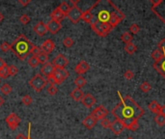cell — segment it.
Here are the masks:
<instances>
[{"label":"cell","instance_id":"6da1fadb","mask_svg":"<svg viewBox=\"0 0 165 139\" xmlns=\"http://www.w3.org/2000/svg\"><path fill=\"white\" fill-rule=\"evenodd\" d=\"M118 96L121 101L112 109V115L117 120L122 121L127 129L133 131H137L139 127L138 120L144 115L145 110L129 95L123 97L118 92Z\"/></svg>","mask_w":165,"mask_h":139},{"label":"cell","instance_id":"7a4b0ae2","mask_svg":"<svg viewBox=\"0 0 165 139\" xmlns=\"http://www.w3.org/2000/svg\"><path fill=\"white\" fill-rule=\"evenodd\" d=\"M89 11L93 16L91 23L109 24L112 28H115L126 18L123 12L110 0H98L89 8Z\"/></svg>","mask_w":165,"mask_h":139},{"label":"cell","instance_id":"3957f363","mask_svg":"<svg viewBox=\"0 0 165 139\" xmlns=\"http://www.w3.org/2000/svg\"><path fill=\"white\" fill-rule=\"evenodd\" d=\"M34 45L35 44H33L24 35L21 34L11 44V50H13L20 60H25L31 53Z\"/></svg>","mask_w":165,"mask_h":139},{"label":"cell","instance_id":"277c9868","mask_svg":"<svg viewBox=\"0 0 165 139\" xmlns=\"http://www.w3.org/2000/svg\"><path fill=\"white\" fill-rule=\"evenodd\" d=\"M29 84L36 92H41L48 84V79L42 77L41 75H36L34 77H32L30 79Z\"/></svg>","mask_w":165,"mask_h":139},{"label":"cell","instance_id":"5b68a950","mask_svg":"<svg viewBox=\"0 0 165 139\" xmlns=\"http://www.w3.org/2000/svg\"><path fill=\"white\" fill-rule=\"evenodd\" d=\"M52 76L54 77L56 84H61V83H63L64 81L69 77V73L66 71L65 69L55 68V71H54Z\"/></svg>","mask_w":165,"mask_h":139},{"label":"cell","instance_id":"8992f818","mask_svg":"<svg viewBox=\"0 0 165 139\" xmlns=\"http://www.w3.org/2000/svg\"><path fill=\"white\" fill-rule=\"evenodd\" d=\"M67 17L69 18V19L72 22V23H78L82 17V12L80 10L79 7L74 6L71 9L70 13L67 15Z\"/></svg>","mask_w":165,"mask_h":139},{"label":"cell","instance_id":"52a82bcc","mask_svg":"<svg viewBox=\"0 0 165 139\" xmlns=\"http://www.w3.org/2000/svg\"><path fill=\"white\" fill-rule=\"evenodd\" d=\"M8 126L10 127L12 131H15L17 127L18 126V125L20 124V118L16 114V113H11L8 117L5 119Z\"/></svg>","mask_w":165,"mask_h":139},{"label":"cell","instance_id":"ba28073f","mask_svg":"<svg viewBox=\"0 0 165 139\" xmlns=\"http://www.w3.org/2000/svg\"><path fill=\"white\" fill-rule=\"evenodd\" d=\"M93 117L97 120V121H102V119L106 118V116L108 115V110L103 106H100L97 108H95L91 114Z\"/></svg>","mask_w":165,"mask_h":139},{"label":"cell","instance_id":"9c48e42d","mask_svg":"<svg viewBox=\"0 0 165 139\" xmlns=\"http://www.w3.org/2000/svg\"><path fill=\"white\" fill-rule=\"evenodd\" d=\"M68 64H69V60L63 54H59L57 57H55L52 61V65L55 68H58V69H65V67Z\"/></svg>","mask_w":165,"mask_h":139},{"label":"cell","instance_id":"30bf717a","mask_svg":"<svg viewBox=\"0 0 165 139\" xmlns=\"http://www.w3.org/2000/svg\"><path fill=\"white\" fill-rule=\"evenodd\" d=\"M110 129H111L112 132L116 135H120L122 133V131H124L125 129V125L123 124L122 121L120 120H115L114 122L111 123V126H110Z\"/></svg>","mask_w":165,"mask_h":139},{"label":"cell","instance_id":"8fae6325","mask_svg":"<svg viewBox=\"0 0 165 139\" xmlns=\"http://www.w3.org/2000/svg\"><path fill=\"white\" fill-rule=\"evenodd\" d=\"M90 70V66L89 64H88L86 61H80L78 65L75 66L74 68V72L76 74H78V75H83V74H86L88 71Z\"/></svg>","mask_w":165,"mask_h":139},{"label":"cell","instance_id":"7c38bea8","mask_svg":"<svg viewBox=\"0 0 165 139\" xmlns=\"http://www.w3.org/2000/svg\"><path fill=\"white\" fill-rule=\"evenodd\" d=\"M47 27H48V31H49L52 35H55V34H57L58 31L61 29L62 25L60 22H57V21L51 19L50 21L48 22Z\"/></svg>","mask_w":165,"mask_h":139},{"label":"cell","instance_id":"4fadbf2b","mask_svg":"<svg viewBox=\"0 0 165 139\" xmlns=\"http://www.w3.org/2000/svg\"><path fill=\"white\" fill-rule=\"evenodd\" d=\"M54 71H55V67L52 65V63H49V62L45 65H42V67L41 68V73L47 77L51 76L53 75Z\"/></svg>","mask_w":165,"mask_h":139},{"label":"cell","instance_id":"5bb4252c","mask_svg":"<svg viewBox=\"0 0 165 139\" xmlns=\"http://www.w3.org/2000/svg\"><path fill=\"white\" fill-rule=\"evenodd\" d=\"M153 69H155L159 75H161L162 77L165 79V52H164L163 59L159 62H156L153 64Z\"/></svg>","mask_w":165,"mask_h":139},{"label":"cell","instance_id":"9a60e30c","mask_svg":"<svg viewBox=\"0 0 165 139\" xmlns=\"http://www.w3.org/2000/svg\"><path fill=\"white\" fill-rule=\"evenodd\" d=\"M54 48H55V44L51 40H49V39L46 40L45 42L42 43V44L41 45V49H42V52L43 53H47V54L52 52V50L54 49Z\"/></svg>","mask_w":165,"mask_h":139},{"label":"cell","instance_id":"2e32d148","mask_svg":"<svg viewBox=\"0 0 165 139\" xmlns=\"http://www.w3.org/2000/svg\"><path fill=\"white\" fill-rule=\"evenodd\" d=\"M34 31H35V33L37 35H39V36L42 37V36H45V35L47 34L48 27H47V25L45 24V23L40 21V22H38L37 24L34 26Z\"/></svg>","mask_w":165,"mask_h":139},{"label":"cell","instance_id":"e0dca14e","mask_svg":"<svg viewBox=\"0 0 165 139\" xmlns=\"http://www.w3.org/2000/svg\"><path fill=\"white\" fill-rule=\"evenodd\" d=\"M81 101H82L84 106H86L87 108H91L96 103V99L91 94H86V95H84V98L82 99Z\"/></svg>","mask_w":165,"mask_h":139},{"label":"cell","instance_id":"ac0fdd59","mask_svg":"<svg viewBox=\"0 0 165 139\" xmlns=\"http://www.w3.org/2000/svg\"><path fill=\"white\" fill-rule=\"evenodd\" d=\"M50 17H51V19H52V20H55V21H57V22H61V21L65 18V15L60 11L59 8L55 9V10L52 12V13L50 14Z\"/></svg>","mask_w":165,"mask_h":139},{"label":"cell","instance_id":"d6986e66","mask_svg":"<svg viewBox=\"0 0 165 139\" xmlns=\"http://www.w3.org/2000/svg\"><path fill=\"white\" fill-rule=\"evenodd\" d=\"M71 97L75 100V101H81L82 99L84 98V93L81 89L79 88H75L72 91L71 93Z\"/></svg>","mask_w":165,"mask_h":139},{"label":"cell","instance_id":"ffe728a7","mask_svg":"<svg viewBox=\"0 0 165 139\" xmlns=\"http://www.w3.org/2000/svg\"><path fill=\"white\" fill-rule=\"evenodd\" d=\"M96 124H97V120L93 117L92 115L87 116V117L83 120V125H84V126L87 127L88 130H92L96 126Z\"/></svg>","mask_w":165,"mask_h":139},{"label":"cell","instance_id":"44dd1931","mask_svg":"<svg viewBox=\"0 0 165 139\" xmlns=\"http://www.w3.org/2000/svg\"><path fill=\"white\" fill-rule=\"evenodd\" d=\"M152 59L155 60L156 62H159L163 59V57H164V52L160 49H157L152 51Z\"/></svg>","mask_w":165,"mask_h":139},{"label":"cell","instance_id":"7402d4cb","mask_svg":"<svg viewBox=\"0 0 165 139\" xmlns=\"http://www.w3.org/2000/svg\"><path fill=\"white\" fill-rule=\"evenodd\" d=\"M59 9H60V11L62 12V13L65 15V16H67L69 13H70V11H71V9L72 8L68 2H66V1H63L60 5H59V7H58Z\"/></svg>","mask_w":165,"mask_h":139},{"label":"cell","instance_id":"603a6c76","mask_svg":"<svg viewBox=\"0 0 165 139\" xmlns=\"http://www.w3.org/2000/svg\"><path fill=\"white\" fill-rule=\"evenodd\" d=\"M149 110L152 113H156V114H158L159 113V109H160V106L158 104V102L157 100H152L148 106Z\"/></svg>","mask_w":165,"mask_h":139},{"label":"cell","instance_id":"cb8c5ba5","mask_svg":"<svg viewBox=\"0 0 165 139\" xmlns=\"http://www.w3.org/2000/svg\"><path fill=\"white\" fill-rule=\"evenodd\" d=\"M86 83H87L86 79H85L83 76H81V75L78 76V77H76V78L74 79V84H75L76 88L81 89L82 87H84V86L86 85Z\"/></svg>","mask_w":165,"mask_h":139},{"label":"cell","instance_id":"d4e9b609","mask_svg":"<svg viewBox=\"0 0 165 139\" xmlns=\"http://www.w3.org/2000/svg\"><path fill=\"white\" fill-rule=\"evenodd\" d=\"M137 50V48L136 45L132 43H129V44H127L125 45V51L128 53V54H130L132 55L133 53H135V51Z\"/></svg>","mask_w":165,"mask_h":139},{"label":"cell","instance_id":"484cf974","mask_svg":"<svg viewBox=\"0 0 165 139\" xmlns=\"http://www.w3.org/2000/svg\"><path fill=\"white\" fill-rule=\"evenodd\" d=\"M92 18H93V16H92V14H91V12L89 11V9H88L87 11H85L84 13H82L81 19L84 20L85 22H87V23H91Z\"/></svg>","mask_w":165,"mask_h":139},{"label":"cell","instance_id":"4316f807","mask_svg":"<svg viewBox=\"0 0 165 139\" xmlns=\"http://www.w3.org/2000/svg\"><path fill=\"white\" fill-rule=\"evenodd\" d=\"M121 40H122L127 44H129V43L132 42L133 38H132V35H131L129 32H125L122 36H121Z\"/></svg>","mask_w":165,"mask_h":139},{"label":"cell","instance_id":"83f0119b","mask_svg":"<svg viewBox=\"0 0 165 139\" xmlns=\"http://www.w3.org/2000/svg\"><path fill=\"white\" fill-rule=\"evenodd\" d=\"M155 122L158 126H163L165 125V116L161 114H157L155 117Z\"/></svg>","mask_w":165,"mask_h":139},{"label":"cell","instance_id":"f1b7e54d","mask_svg":"<svg viewBox=\"0 0 165 139\" xmlns=\"http://www.w3.org/2000/svg\"><path fill=\"white\" fill-rule=\"evenodd\" d=\"M9 76H10V75H9V67H8V65H6L2 69H0V78L7 79Z\"/></svg>","mask_w":165,"mask_h":139},{"label":"cell","instance_id":"f546056e","mask_svg":"<svg viewBox=\"0 0 165 139\" xmlns=\"http://www.w3.org/2000/svg\"><path fill=\"white\" fill-rule=\"evenodd\" d=\"M38 60H39V63L42 64V65H45L47 63H48V60H49V57H48V54L47 53H41L38 57Z\"/></svg>","mask_w":165,"mask_h":139},{"label":"cell","instance_id":"4dcf8cb0","mask_svg":"<svg viewBox=\"0 0 165 139\" xmlns=\"http://www.w3.org/2000/svg\"><path fill=\"white\" fill-rule=\"evenodd\" d=\"M12 90H13L12 87H11V85L8 84V83L3 84L2 87H1V93H2L3 95H5V96L11 94V93H12Z\"/></svg>","mask_w":165,"mask_h":139},{"label":"cell","instance_id":"1f68e13d","mask_svg":"<svg viewBox=\"0 0 165 139\" xmlns=\"http://www.w3.org/2000/svg\"><path fill=\"white\" fill-rule=\"evenodd\" d=\"M28 65L32 68H36L40 63H39V60H38V58L35 57V56H31L30 58H28Z\"/></svg>","mask_w":165,"mask_h":139},{"label":"cell","instance_id":"d6a6232c","mask_svg":"<svg viewBox=\"0 0 165 139\" xmlns=\"http://www.w3.org/2000/svg\"><path fill=\"white\" fill-rule=\"evenodd\" d=\"M152 89V86L149 82H147V81H145V82H143L141 85H140V90L142 92H144V93H148L149 91H151Z\"/></svg>","mask_w":165,"mask_h":139},{"label":"cell","instance_id":"836d02e7","mask_svg":"<svg viewBox=\"0 0 165 139\" xmlns=\"http://www.w3.org/2000/svg\"><path fill=\"white\" fill-rule=\"evenodd\" d=\"M63 44L66 48H72V46L74 44V41L71 37H66L63 41Z\"/></svg>","mask_w":165,"mask_h":139},{"label":"cell","instance_id":"e575fe53","mask_svg":"<svg viewBox=\"0 0 165 139\" xmlns=\"http://www.w3.org/2000/svg\"><path fill=\"white\" fill-rule=\"evenodd\" d=\"M48 94H49V95L54 96V95H56V94H57L58 88L56 87V85H55V84H51V85L48 88Z\"/></svg>","mask_w":165,"mask_h":139},{"label":"cell","instance_id":"d590c367","mask_svg":"<svg viewBox=\"0 0 165 139\" xmlns=\"http://www.w3.org/2000/svg\"><path fill=\"white\" fill-rule=\"evenodd\" d=\"M32 101H33V99L29 95H25V96H23L22 98H21V102H22L23 104H25V106H30V104L32 103Z\"/></svg>","mask_w":165,"mask_h":139},{"label":"cell","instance_id":"8d00e7d4","mask_svg":"<svg viewBox=\"0 0 165 139\" xmlns=\"http://www.w3.org/2000/svg\"><path fill=\"white\" fill-rule=\"evenodd\" d=\"M31 53L33 54V56H35V57H38L41 53H42V49L40 48V46H37V45H34V48H33Z\"/></svg>","mask_w":165,"mask_h":139},{"label":"cell","instance_id":"74e56055","mask_svg":"<svg viewBox=\"0 0 165 139\" xmlns=\"http://www.w3.org/2000/svg\"><path fill=\"white\" fill-rule=\"evenodd\" d=\"M124 77L128 80H131L134 77V73L131 71V70H128V71H126L124 74Z\"/></svg>","mask_w":165,"mask_h":139},{"label":"cell","instance_id":"f35d334b","mask_svg":"<svg viewBox=\"0 0 165 139\" xmlns=\"http://www.w3.org/2000/svg\"><path fill=\"white\" fill-rule=\"evenodd\" d=\"M101 125L102 127H104V129H110V126H111V122H110L107 118H104L101 121Z\"/></svg>","mask_w":165,"mask_h":139},{"label":"cell","instance_id":"ab89813d","mask_svg":"<svg viewBox=\"0 0 165 139\" xmlns=\"http://www.w3.org/2000/svg\"><path fill=\"white\" fill-rule=\"evenodd\" d=\"M129 31L132 33V34H138L140 31V27L136 24V23H133V24H131L129 27Z\"/></svg>","mask_w":165,"mask_h":139},{"label":"cell","instance_id":"60d3db41","mask_svg":"<svg viewBox=\"0 0 165 139\" xmlns=\"http://www.w3.org/2000/svg\"><path fill=\"white\" fill-rule=\"evenodd\" d=\"M19 21L22 23V24H24V25H26V24H28L29 23V21H30V18L26 15V14H23L22 16L20 17V18H19Z\"/></svg>","mask_w":165,"mask_h":139},{"label":"cell","instance_id":"b9f144b4","mask_svg":"<svg viewBox=\"0 0 165 139\" xmlns=\"http://www.w3.org/2000/svg\"><path fill=\"white\" fill-rule=\"evenodd\" d=\"M18 73V69L16 66H14V65L9 66V75H16Z\"/></svg>","mask_w":165,"mask_h":139},{"label":"cell","instance_id":"7bdbcfd3","mask_svg":"<svg viewBox=\"0 0 165 139\" xmlns=\"http://www.w3.org/2000/svg\"><path fill=\"white\" fill-rule=\"evenodd\" d=\"M0 49H2V51L7 52L8 50H10V49H11V44H9L7 42H4V43H2V44H1V45H0Z\"/></svg>","mask_w":165,"mask_h":139},{"label":"cell","instance_id":"ee69618b","mask_svg":"<svg viewBox=\"0 0 165 139\" xmlns=\"http://www.w3.org/2000/svg\"><path fill=\"white\" fill-rule=\"evenodd\" d=\"M158 49H160L163 52H165V39H162V40L158 43Z\"/></svg>","mask_w":165,"mask_h":139},{"label":"cell","instance_id":"f6af8a7d","mask_svg":"<svg viewBox=\"0 0 165 139\" xmlns=\"http://www.w3.org/2000/svg\"><path fill=\"white\" fill-rule=\"evenodd\" d=\"M151 9H152V11L153 12V13H155V15H156L158 18H160V19H161V21H162V22L164 23V24H165V19H164V18H162L159 14H158V12L156 11V9H155V8H152V7H151Z\"/></svg>","mask_w":165,"mask_h":139},{"label":"cell","instance_id":"bcb514c9","mask_svg":"<svg viewBox=\"0 0 165 139\" xmlns=\"http://www.w3.org/2000/svg\"><path fill=\"white\" fill-rule=\"evenodd\" d=\"M150 2H151V4L152 5V7L156 9V7H157L158 5H159V4H161V3H162V0H158V1H153V0H151Z\"/></svg>","mask_w":165,"mask_h":139},{"label":"cell","instance_id":"7dc6e473","mask_svg":"<svg viewBox=\"0 0 165 139\" xmlns=\"http://www.w3.org/2000/svg\"><path fill=\"white\" fill-rule=\"evenodd\" d=\"M48 82H49L50 85L51 84H56V82H55V79H54V77L52 75L49 76V77H48Z\"/></svg>","mask_w":165,"mask_h":139},{"label":"cell","instance_id":"c3c4849f","mask_svg":"<svg viewBox=\"0 0 165 139\" xmlns=\"http://www.w3.org/2000/svg\"><path fill=\"white\" fill-rule=\"evenodd\" d=\"M21 5H23V6H26L30 3V0H19L18 1Z\"/></svg>","mask_w":165,"mask_h":139},{"label":"cell","instance_id":"681fc988","mask_svg":"<svg viewBox=\"0 0 165 139\" xmlns=\"http://www.w3.org/2000/svg\"><path fill=\"white\" fill-rule=\"evenodd\" d=\"M16 139H27V136H25V135L22 134V133H19V134L17 135V138H16Z\"/></svg>","mask_w":165,"mask_h":139},{"label":"cell","instance_id":"f907efd6","mask_svg":"<svg viewBox=\"0 0 165 139\" xmlns=\"http://www.w3.org/2000/svg\"><path fill=\"white\" fill-rule=\"evenodd\" d=\"M7 64H6V62L2 59V58L1 57H0V69H2L4 66H6Z\"/></svg>","mask_w":165,"mask_h":139},{"label":"cell","instance_id":"816d5d0a","mask_svg":"<svg viewBox=\"0 0 165 139\" xmlns=\"http://www.w3.org/2000/svg\"><path fill=\"white\" fill-rule=\"evenodd\" d=\"M159 114H161V115H164V116H165V106H160V109H159Z\"/></svg>","mask_w":165,"mask_h":139},{"label":"cell","instance_id":"f5cc1de1","mask_svg":"<svg viewBox=\"0 0 165 139\" xmlns=\"http://www.w3.org/2000/svg\"><path fill=\"white\" fill-rule=\"evenodd\" d=\"M30 131H31V123H29L28 125V135H27V139H32L30 136Z\"/></svg>","mask_w":165,"mask_h":139},{"label":"cell","instance_id":"db71d44e","mask_svg":"<svg viewBox=\"0 0 165 139\" xmlns=\"http://www.w3.org/2000/svg\"><path fill=\"white\" fill-rule=\"evenodd\" d=\"M3 103H4V99L1 96H0V106H2Z\"/></svg>","mask_w":165,"mask_h":139},{"label":"cell","instance_id":"11a10c76","mask_svg":"<svg viewBox=\"0 0 165 139\" xmlns=\"http://www.w3.org/2000/svg\"><path fill=\"white\" fill-rule=\"evenodd\" d=\"M3 18H4V16L2 15V13H0V21H2Z\"/></svg>","mask_w":165,"mask_h":139},{"label":"cell","instance_id":"9f6ffc18","mask_svg":"<svg viewBox=\"0 0 165 139\" xmlns=\"http://www.w3.org/2000/svg\"><path fill=\"white\" fill-rule=\"evenodd\" d=\"M127 139H133V138H132V137H128Z\"/></svg>","mask_w":165,"mask_h":139},{"label":"cell","instance_id":"6f0895ef","mask_svg":"<svg viewBox=\"0 0 165 139\" xmlns=\"http://www.w3.org/2000/svg\"><path fill=\"white\" fill-rule=\"evenodd\" d=\"M0 82H1V78H0Z\"/></svg>","mask_w":165,"mask_h":139}]
</instances>
